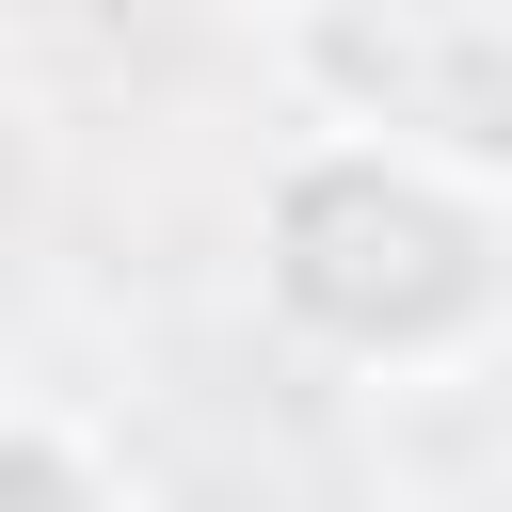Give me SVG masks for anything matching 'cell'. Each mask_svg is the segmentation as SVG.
<instances>
[{"instance_id":"7a4b0ae2","label":"cell","mask_w":512,"mask_h":512,"mask_svg":"<svg viewBox=\"0 0 512 512\" xmlns=\"http://www.w3.org/2000/svg\"><path fill=\"white\" fill-rule=\"evenodd\" d=\"M304 128L512 160V0H256Z\"/></svg>"},{"instance_id":"6da1fadb","label":"cell","mask_w":512,"mask_h":512,"mask_svg":"<svg viewBox=\"0 0 512 512\" xmlns=\"http://www.w3.org/2000/svg\"><path fill=\"white\" fill-rule=\"evenodd\" d=\"M256 304L336 384H464L512 336V192H496V160L288 128L256 160Z\"/></svg>"},{"instance_id":"3957f363","label":"cell","mask_w":512,"mask_h":512,"mask_svg":"<svg viewBox=\"0 0 512 512\" xmlns=\"http://www.w3.org/2000/svg\"><path fill=\"white\" fill-rule=\"evenodd\" d=\"M0 512H144V480L80 432V416H48V400H0Z\"/></svg>"}]
</instances>
